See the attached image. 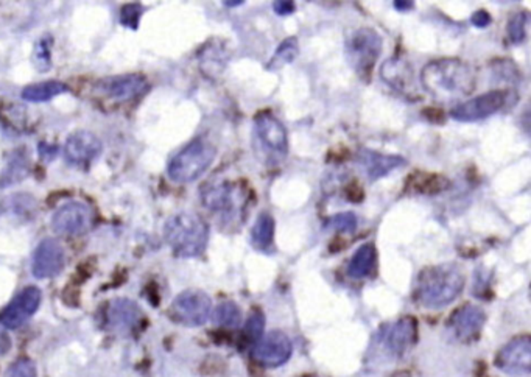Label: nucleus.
<instances>
[{"mask_svg": "<svg viewBox=\"0 0 531 377\" xmlns=\"http://www.w3.org/2000/svg\"><path fill=\"white\" fill-rule=\"evenodd\" d=\"M36 66L41 69V71H48V66H50V44L48 39H41V41L36 44L35 54ZM38 69V71H39Z\"/></svg>", "mask_w": 531, "mask_h": 377, "instance_id": "72a5a7b5", "label": "nucleus"}, {"mask_svg": "<svg viewBox=\"0 0 531 377\" xmlns=\"http://www.w3.org/2000/svg\"><path fill=\"white\" fill-rule=\"evenodd\" d=\"M217 158V148L206 139H196L181 148L167 165V175L175 183L196 181Z\"/></svg>", "mask_w": 531, "mask_h": 377, "instance_id": "39448f33", "label": "nucleus"}, {"mask_svg": "<svg viewBox=\"0 0 531 377\" xmlns=\"http://www.w3.org/2000/svg\"><path fill=\"white\" fill-rule=\"evenodd\" d=\"M67 92V86L58 80H48V82L35 83L29 84L22 89V99L30 103H44L52 101L58 95Z\"/></svg>", "mask_w": 531, "mask_h": 377, "instance_id": "b1692460", "label": "nucleus"}, {"mask_svg": "<svg viewBox=\"0 0 531 377\" xmlns=\"http://www.w3.org/2000/svg\"><path fill=\"white\" fill-rule=\"evenodd\" d=\"M471 22L477 29H486L492 22V18H491L490 13L486 12V10H478V12L474 13L473 16H471Z\"/></svg>", "mask_w": 531, "mask_h": 377, "instance_id": "f704fd0d", "label": "nucleus"}, {"mask_svg": "<svg viewBox=\"0 0 531 377\" xmlns=\"http://www.w3.org/2000/svg\"><path fill=\"white\" fill-rule=\"evenodd\" d=\"M12 349V338L6 334L5 329L0 326V357L5 355Z\"/></svg>", "mask_w": 531, "mask_h": 377, "instance_id": "e433bc0d", "label": "nucleus"}, {"mask_svg": "<svg viewBox=\"0 0 531 377\" xmlns=\"http://www.w3.org/2000/svg\"><path fill=\"white\" fill-rule=\"evenodd\" d=\"M486 313L475 304H465L457 309L448 321V332L457 342L471 343L477 340L483 329Z\"/></svg>", "mask_w": 531, "mask_h": 377, "instance_id": "9b49d317", "label": "nucleus"}, {"mask_svg": "<svg viewBox=\"0 0 531 377\" xmlns=\"http://www.w3.org/2000/svg\"><path fill=\"white\" fill-rule=\"evenodd\" d=\"M164 239L177 258H198L206 251L209 224L196 214L179 213L167 220Z\"/></svg>", "mask_w": 531, "mask_h": 377, "instance_id": "7ed1b4c3", "label": "nucleus"}, {"mask_svg": "<svg viewBox=\"0 0 531 377\" xmlns=\"http://www.w3.org/2000/svg\"><path fill=\"white\" fill-rule=\"evenodd\" d=\"M465 284V273L454 262L427 267L416 279L414 300L427 309H443L461 295Z\"/></svg>", "mask_w": 531, "mask_h": 377, "instance_id": "f03ea898", "label": "nucleus"}, {"mask_svg": "<svg viewBox=\"0 0 531 377\" xmlns=\"http://www.w3.org/2000/svg\"><path fill=\"white\" fill-rule=\"evenodd\" d=\"M142 319L141 307L128 298H118L111 301L105 312V326L108 329L126 336L136 329Z\"/></svg>", "mask_w": 531, "mask_h": 377, "instance_id": "dca6fc26", "label": "nucleus"}, {"mask_svg": "<svg viewBox=\"0 0 531 377\" xmlns=\"http://www.w3.org/2000/svg\"><path fill=\"white\" fill-rule=\"evenodd\" d=\"M380 78L396 91L408 92V89L413 84V69L405 59L393 57L387 59L380 67Z\"/></svg>", "mask_w": 531, "mask_h": 377, "instance_id": "412c9836", "label": "nucleus"}, {"mask_svg": "<svg viewBox=\"0 0 531 377\" xmlns=\"http://www.w3.org/2000/svg\"><path fill=\"white\" fill-rule=\"evenodd\" d=\"M496 365L511 376H526L531 370V340L528 336L516 337L497 354Z\"/></svg>", "mask_w": 531, "mask_h": 377, "instance_id": "ddd939ff", "label": "nucleus"}, {"mask_svg": "<svg viewBox=\"0 0 531 377\" xmlns=\"http://www.w3.org/2000/svg\"><path fill=\"white\" fill-rule=\"evenodd\" d=\"M103 144L97 136L89 131L72 133L65 144V158L75 167H86L101 153Z\"/></svg>", "mask_w": 531, "mask_h": 377, "instance_id": "f3484780", "label": "nucleus"}, {"mask_svg": "<svg viewBox=\"0 0 531 377\" xmlns=\"http://www.w3.org/2000/svg\"><path fill=\"white\" fill-rule=\"evenodd\" d=\"M94 224V213L82 201H69L57 209L52 217V228L63 236H82Z\"/></svg>", "mask_w": 531, "mask_h": 377, "instance_id": "1a4fd4ad", "label": "nucleus"}, {"mask_svg": "<svg viewBox=\"0 0 531 377\" xmlns=\"http://www.w3.org/2000/svg\"><path fill=\"white\" fill-rule=\"evenodd\" d=\"M266 330V315L260 311H253L245 321L242 332V345L245 348L254 346L264 337Z\"/></svg>", "mask_w": 531, "mask_h": 377, "instance_id": "bb28decb", "label": "nucleus"}, {"mask_svg": "<svg viewBox=\"0 0 531 377\" xmlns=\"http://www.w3.org/2000/svg\"><path fill=\"white\" fill-rule=\"evenodd\" d=\"M300 55V46H298V39L296 38H287L283 39L276 52L273 55L272 59L266 65V71H281L283 66L293 63Z\"/></svg>", "mask_w": 531, "mask_h": 377, "instance_id": "393cba45", "label": "nucleus"}, {"mask_svg": "<svg viewBox=\"0 0 531 377\" xmlns=\"http://www.w3.org/2000/svg\"><path fill=\"white\" fill-rule=\"evenodd\" d=\"M5 377H36V366L30 359H19L13 364Z\"/></svg>", "mask_w": 531, "mask_h": 377, "instance_id": "473e14b6", "label": "nucleus"}, {"mask_svg": "<svg viewBox=\"0 0 531 377\" xmlns=\"http://www.w3.org/2000/svg\"><path fill=\"white\" fill-rule=\"evenodd\" d=\"M357 215L354 213H340L326 218L323 228L325 231H338V232H354L357 230Z\"/></svg>", "mask_w": 531, "mask_h": 377, "instance_id": "c85d7f7f", "label": "nucleus"}, {"mask_svg": "<svg viewBox=\"0 0 531 377\" xmlns=\"http://www.w3.org/2000/svg\"><path fill=\"white\" fill-rule=\"evenodd\" d=\"M421 84L438 103H455L473 94L477 78L473 66L460 58L433 59L421 71Z\"/></svg>", "mask_w": 531, "mask_h": 377, "instance_id": "f257e3e1", "label": "nucleus"}, {"mask_svg": "<svg viewBox=\"0 0 531 377\" xmlns=\"http://www.w3.org/2000/svg\"><path fill=\"white\" fill-rule=\"evenodd\" d=\"M418 342V323L413 317H404L382 332V343L391 355H404Z\"/></svg>", "mask_w": 531, "mask_h": 377, "instance_id": "a211bd4d", "label": "nucleus"}, {"mask_svg": "<svg viewBox=\"0 0 531 377\" xmlns=\"http://www.w3.org/2000/svg\"><path fill=\"white\" fill-rule=\"evenodd\" d=\"M243 188L236 186V184L230 183V181H223V183L209 184L203 188L201 192V200L203 205L220 214H236L240 211V205L243 203Z\"/></svg>", "mask_w": 531, "mask_h": 377, "instance_id": "4468645a", "label": "nucleus"}, {"mask_svg": "<svg viewBox=\"0 0 531 377\" xmlns=\"http://www.w3.org/2000/svg\"><path fill=\"white\" fill-rule=\"evenodd\" d=\"M274 230H276V224L272 214H259L251 230L253 247L260 253L272 254L274 251Z\"/></svg>", "mask_w": 531, "mask_h": 377, "instance_id": "5701e85b", "label": "nucleus"}, {"mask_svg": "<svg viewBox=\"0 0 531 377\" xmlns=\"http://www.w3.org/2000/svg\"><path fill=\"white\" fill-rule=\"evenodd\" d=\"M142 6L137 4H131V5H125L120 13V22L131 30H136L139 27V21L142 16Z\"/></svg>", "mask_w": 531, "mask_h": 377, "instance_id": "2f4dec72", "label": "nucleus"}, {"mask_svg": "<svg viewBox=\"0 0 531 377\" xmlns=\"http://www.w3.org/2000/svg\"><path fill=\"white\" fill-rule=\"evenodd\" d=\"M27 175V161L22 156H19L18 153L13 156L8 165H6L5 173H4V178L0 180V186L2 188H6V186H10L13 183H19V180H22V178Z\"/></svg>", "mask_w": 531, "mask_h": 377, "instance_id": "c756f323", "label": "nucleus"}, {"mask_svg": "<svg viewBox=\"0 0 531 377\" xmlns=\"http://www.w3.org/2000/svg\"><path fill=\"white\" fill-rule=\"evenodd\" d=\"M273 10L278 14V16H290L293 14L296 10L295 2H290V0H279L273 4Z\"/></svg>", "mask_w": 531, "mask_h": 377, "instance_id": "c9c22d12", "label": "nucleus"}, {"mask_svg": "<svg viewBox=\"0 0 531 377\" xmlns=\"http://www.w3.org/2000/svg\"><path fill=\"white\" fill-rule=\"evenodd\" d=\"M253 145L256 158L266 165H278L289 154V136L273 112L262 111L256 114L253 124Z\"/></svg>", "mask_w": 531, "mask_h": 377, "instance_id": "20e7f679", "label": "nucleus"}, {"mask_svg": "<svg viewBox=\"0 0 531 377\" xmlns=\"http://www.w3.org/2000/svg\"><path fill=\"white\" fill-rule=\"evenodd\" d=\"M382 36L379 35L376 30L368 27L354 30L344 44L349 65L363 80L371 78L372 69L382 54Z\"/></svg>", "mask_w": 531, "mask_h": 377, "instance_id": "423d86ee", "label": "nucleus"}, {"mask_svg": "<svg viewBox=\"0 0 531 377\" xmlns=\"http://www.w3.org/2000/svg\"><path fill=\"white\" fill-rule=\"evenodd\" d=\"M293 346L281 330H272L253 346V359L266 368H276L289 362Z\"/></svg>", "mask_w": 531, "mask_h": 377, "instance_id": "f8f14e48", "label": "nucleus"}, {"mask_svg": "<svg viewBox=\"0 0 531 377\" xmlns=\"http://www.w3.org/2000/svg\"><path fill=\"white\" fill-rule=\"evenodd\" d=\"M507 101V91H490L469 101L457 103L450 111V118L457 122H466V124L484 120L503 110Z\"/></svg>", "mask_w": 531, "mask_h": 377, "instance_id": "6e6552de", "label": "nucleus"}, {"mask_svg": "<svg viewBox=\"0 0 531 377\" xmlns=\"http://www.w3.org/2000/svg\"><path fill=\"white\" fill-rule=\"evenodd\" d=\"M224 5L228 8H236V6L245 5V0H228V2H224Z\"/></svg>", "mask_w": 531, "mask_h": 377, "instance_id": "58836bf2", "label": "nucleus"}, {"mask_svg": "<svg viewBox=\"0 0 531 377\" xmlns=\"http://www.w3.org/2000/svg\"><path fill=\"white\" fill-rule=\"evenodd\" d=\"M65 253L63 245L55 239H44L33 253L31 271L38 279L55 277L65 268Z\"/></svg>", "mask_w": 531, "mask_h": 377, "instance_id": "2eb2a0df", "label": "nucleus"}, {"mask_svg": "<svg viewBox=\"0 0 531 377\" xmlns=\"http://www.w3.org/2000/svg\"><path fill=\"white\" fill-rule=\"evenodd\" d=\"M393 6H395V10H397V12H410V10H413L414 8V2L395 0V2H393Z\"/></svg>", "mask_w": 531, "mask_h": 377, "instance_id": "4c0bfd02", "label": "nucleus"}, {"mask_svg": "<svg viewBox=\"0 0 531 377\" xmlns=\"http://www.w3.org/2000/svg\"><path fill=\"white\" fill-rule=\"evenodd\" d=\"M448 188V181L446 178L438 175H424L414 181V190L424 195H435Z\"/></svg>", "mask_w": 531, "mask_h": 377, "instance_id": "7c9ffc66", "label": "nucleus"}, {"mask_svg": "<svg viewBox=\"0 0 531 377\" xmlns=\"http://www.w3.org/2000/svg\"><path fill=\"white\" fill-rule=\"evenodd\" d=\"M528 25H530V13H516V14L511 16V19L508 21V41L511 42L513 46H520V44H524L527 36H528Z\"/></svg>", "mask_w": 531, "mask_h": 377, "instance_id": "cd10ccee", "label": "nucleus"}, {"mask_svg": "<svg viewBox=\"0 0 531 377\" xmlns=\"http://www.w3.org/2000/svg\"><path fill=\"white\" fill-rule=\"evenodd\" d=\"M41 290L33 285L25 287L0 312V324L8 329H18L24 326L41 306Z\"/></svg>", "mask_w": 531, "mask_h": 377, "instance_id": "9d476101", "label": "nucleus"}, {"mask_svg": "<svg viewBox=\"0 0 531 377\" xmlns=\"http://www.w3.org/2000/svg\"><path fill=\"white\" fill-rule=\"evenodd\" d=\"M359 162L361 169L365 171L366 177L370 178V181H378L380 178L387 177L391 171L407 165V160L399 154H382L368 148L361 150L359 154Z\"/></svg>", "mask_w": 531, "mask_h": 377, "instance_id": "aec40b11", "label": "nucleus"}, {"mask_svg": "<svg viewBox=\"0 0 531 377\" xmlns=\"http://www.w3.org/2000/svg\"><path fill=\"white\" fill-rule=\"evenodd\" d=\"M213 313V301L203 290L190 289L173 300L170 317L178 324L198 328L206 323Z\"/></svg>", "mask_w": 531, "mask_h": 377, "instance_id": "0eeeda50", "label": "nucleus"}, {"mask_svg": "<svg viewBox=\"0 0 531 377\" xmlns=\"http://www.w3.org/2000/svg\"><path fill=\"white\" fill-rule=\"evenodd\" d=\"M213 321L215 326L226 328V329H236L242 324V312L232 301H224L215 307L213 313Z\"/></svg>", "mask_w": 531, "mask_h": 377, "instance_id": "a878e982", "label": "nucleus"}, {"mask_svg": "<svg viewBox=\"0 0 531 377\" xmlns=\"http://www.w3.org/2000/svg\"><path fill=\"white\" fill-rule=\"evenodd\" d=\"M378 264V250L374 243H363L355 250L349 260L348 275L353 279H363L371 276Z\"/></svg>", "mask_w": 531, "mask_h": 377, "instance_id": "4be33fe9", "label": "nucleus"}, {"mask_svg": "<svg viewBox=\"0 0 531 377\" xmlns=\"http://www.w3.org/2000/svg\"><path fill=\"white\" fill-rule=\"evenodd\" d=\"M150 84L147 78L139 74H128V75H118V77L107 78L100 83L103 94L114 101H128L136 99L139 95L147 92Z\"/></svg>", "mask_w": 531, "mask_h": 377, "instance_id": "6ab92c4d", "label": "nucleus"}]
</instances>
